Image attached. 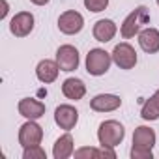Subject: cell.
I'll return each instance as SVG.
<instances>
[{
  "instance_id": "cell-15",
  "label": "cell",
  "mask_w": 159,
  "mask_h": 159,
  "mask_svg": "<svg viewBox=\"0 0 159 159\" xmlns=\"http://www.w3.org/2000/svg\"><path fill=\"white\" fill-rule=\"evenodd\" d=\"M116 32H118V26H116V23L111 21V19H99V21L94 25V30H92L94 38H96L98 41H101V43L111 41V39L116 36Z\"/></svg>"
},
{
  "instance_id": "cell-19",
  "label": "cell",
  "mask_w": 159,
  "mask_h": 159,
  "mask_svg": "<svg viewBox=\"0 0 159 159\" xmlns=\"http://www.w3.org/2000/svg\"><path fill=\"white\" fill-rule=\"evenodd\" d=\"M23 159H47V153H45V150L41 148V144H38V146H28V148H25V152H23Z\"/></svg>"
},
{
  "instance_id": "cell-13",
  "label": "cell",
  "mask_w": 159,
  "mask_h": 159,
  "mask_svg": "<svg viewBox=\"0 0 159 159\" xmlns=\"http://www.w3.org/2000/svg\"><path fill=\"white\" fill-rule=\"evenodd\" d=\"M139 45L144 52L148 54H155L159 51V30L157 28H144L139 32Z\"/></svg>"
},
{
  "instance_id": "cell-4",
  "label": "cell",
  "mask_w": 159,
  "mask_h": 159,
  "mask_svg": "<svg viewBox=\"0 0 159 159\" xmlns=\"http://www.w3.org/2000/svg\"><path fill=\"white\" fill-rule=\"evenodd\" d=\"M41 139H43V127L36 124V120H26L19 127V144L23 148L41 144Z\"/></svg>"
},
{
  "instance_id": "cell-6",
  "label": "cell",
  "mask_w": 159,
  "mask_h": 159,
  "mask_svg": "<svg viewBox=\"0 0 159 159\" xmlns=\"http://www.w3.org/2000/svg\"><path fill=\"white\" fill-rule=\"evenodd\" d=\"M112 62L120 67V69H133L137 66V51L129 45V43H118L112 49Z\"/></svg>"
},
{
  "instance_id": "cell-21",
  "label": "cell",
  "mask_w": 159,
  "mask_h": 159,
  "mask_svg": "<svg viewBox=\"0 0 159 159\" xmlns=\"http://www.w3.org/2000/svg\"><path fill=\"white\" fill-rule=\"evenodd\" d=\"M152 157H153V152L148 148H137V146L131 148V159H152Z\"/></svg>"
},
{
  "instance_id": "cell-24",
  "label": "cell",
  "mask_w": 159,
  "mask_h": 159,
  "mask_svg": "<svg viewBox=\"0 0 159 159\" xmlns=\"http://www.w3.org/2000/svg\"><path fill=\"white\" fill-rule=\"evenodd\" d=\"M32 4H36V6H45V4H49L51 0H30Z\"/></svg>"
},
{
  "instance_id": "cell-18",
  "label": "cell",
  "mask_w": 159,
  "mask_h": 159,
  "mask_svg": "<svg viewBox=\"0 0 159 159\" xmlns=\"http://www.w3.org/2000/svg\"><path fill=\"white\" fill-rule=\"evenodd\" d=\"M140 116H142L144 120H148V122L159 120V107H157V103H155L152 98L144 101V105H142V109H140Z\"/></svg>"
},
{
  "instance_id": "cell-7",
  "label": "cell",
  "mask_w": 159,
  "mask_h": 159,
  "mask_svg": "<svg viewBox=\"0 0 159 159\" xmlns=\"http://www.w3.org/2000/svg\"><path fill=\"white\" fill-rule=\"evenodd\" d=\"M56 62L60 66L62 71H75L79 67V62H81V56H79V51L73 45H60L56 51Z\"/></svg>"
},
{
  "instance_id": "cell-10",
  "label": "cell",
  "mask_w": 159,
  "mask_h": 159,
  "mask_svg": "<svg viewBox=\"0 0 159 159\" xmlns=\"http://www.w3.org/2000/svg\"><path fill=\"white\" fill-rule=\"evenodd\" d=\"M90 107L96 112H112L122 107V99L116 94H98L90 101Z\"/></svg>"
},
{
  "instance_id": "cell-2",
  "label": "cell",
  "mask_w": 159,
  "mask_h": 159,
  "mask_svg": "<svg viewBox=\"0 0 159 159\" xmlns=\"http://www.w3.org/2000/svg\"><path fill=\"white\" fill-rule=\"evenodd\" d=\"M125 137V129L120 122L116 120H105L99 124V129H98V140L101 146H109V148H114L118 146Z\"/></svg>"
},
{
  "instance_id": "cell-9",
  "label": "cell",
  "mask_w": 159,
  "mask_h": 159,
  "mask_svg": "<svg viewBox=\"0 0 159 159\" xmlns=\"http://www.w3.org/2000/svg\"><path fill=\"white\" fill-rule=\"evenodd\" d=\"M54 122L60 129L71 131L79 122V111L73 105H58L54 111Z\"/></svg>"
},
{
  "instance_id": "cell-5",
  "label": "cell",
  "mask_w": 159,
  "mask_h": 159,
  "mask_svg": "<svg viewBox=\"0 0 159 159\" xmlns=\"http://www.w3.org/2000/svg\"><path fill=\"white\" fill-rule=\"evenodd\" d=\"M84 26V17L75 11V10H67L58 17V30L66 36H75L83 30Z\"/></svg>"
},
{
  "instance_id": "cell-14",
  "label": "cell",
  "mask_w": 159,
  "mask_h": 159,
  "mask_svg": "<svg viewBox=\"0 0 159 159\" xmlns=\"http://www.w3.org/2000/svg\"><path fill=\"white\" fill-rule=\"evenodd\" d=\"M62 94L67 98V99H73V101H79L83 99L84 94H86V84L77 77H69L62 83Z\"/></svg>"
},
{
  "instance_id": "cell-17",
  "label": "cell",
  "mask_w": 159,
  "mask_h": 159,
  "mask_svg": "<svg viewBox=\"0 0 159 159\" xmlns=\"http://www.w3.org/2000/svg\"><path fill=\"white\" fill-rule=\"evenodd\" d=\"M75 153V144H73V137L69 133L62 135L56 139L54 146H52V157L54 159H67Z\"/></svg>"
},
{
  "instance_id": "cell-1",
  "label": "cell",
  "mask_w": 159,
  "mask_h": 159,
  "mask_svg": "<svg viewBox=\"0 0 159 159\" xmlns=\"http://www.w3.org/2000/svg\"><path fill=\"white\" fill-rule=\"evenodd\" d=\"M150 21V13H148V8L146 6H139L137 10H133L122 23L120 26V34L124 39H131L135 36H139L142 25H146Z\"/></svg>"
},
{
  "instance_id": "cell-22",
  "label": "cell",
  "mask_w": 159,
  "mask_h": 159,
  "mask_svg": "<svg viewBox=\"0 0 159 159\" xmlns=\"http://www.w3.org/2000/svg\"><path fill=\"white\" fill-rule=\"evenodd\" d=\"M75 157L83 159V157H101V150L96 148H79L75 150Z\"/></svg>"
},
{
  "instance_id": "cell-8",
  "label": "cell",
  "mask_w": 159,
  "mask_h": 159,
  "mask_svg": "<svg viewBox=\"0 0 159 159\" xmlns=\"http://www.w3.org/2000/svg\"><path fill=\"white\" fill-rule=\"evenodd\" d=\"M34 30V15L30 11H19L10 21V32L17 38H26Z\"/></svg>"
},
{
  "instance_id": "cell-12",
  "label": "cell",
  "mask_w": 159,
  "mask_h": 159,
  "mask_svg": "<svg viewBox=\"0 0 159 159\" xmlns=\"http://www.w3.org/2000/svg\"><path fill=\"white\" fill-rule=\"evenodd\" d=\"M60 66L56 60H41L38 66H36V77L39 79V83L43 84H51L54 83L56 79H58V73H60Z\"/></svg>"
},
{
  "instance_id": "cell-20",
  "label": "cell",
  "mask_w": 159,
  "mask_h": 159,
  "mask_svg": "<svg viewBox=\"0 0 159 159\" xmlns=\"http://www.w3.org/2000/svg\"><path fill=\"white\" fill-rule=\"evenodd\" d=\"M109 0H84V8L92 13H99L103 10H107Z\"/></svg>"
},
{
  "instance_id": "cell-25",
  "label": "cell",
  "mask_w": 159,
  "mask_h": 159,
  "mask_svg": "<svg viewBox=\"0 0 159 159\" xmlns=\"http://www.w3.org/2000/svg\"><path fill=\"white\" fill-rule=\"evenodd\" d=\"M152 99H153V101H155V103H157V107H159V88H157V90H155V94H153V96H152Z\"/></svg>"
},
{
  "instance_id": "cell-23",
  "label": "cell",
  "mask_w": 159,
  "mask_h": 159,
  "mask_svg": "<svg viewBox=\"0 0 159 159\" xmlns=\"http://www.w3.org/2000/svg\"><path fill=\"white\" fill-rule=\"evenodd\" d=\"M6 15H8V2L2 0V13H0V19H4Z\"/></svg>"
},
{
  "instance_id": "cell-26",
  "label": "cell",
  "mask_w": 159,
  "mask_h": 159,
  "mask_svg": "<svg viewBox=\"0 0 159 159\" xmlns=\"http://www.w3.org/2000/svg\"><path fill=\"white\" fill-rule=\"evenodd\" d=\"M155 2H157V6H159V0H155Z\"/></svg>"
},
{
  "instance_id": "cell-11",
  "label": "cell",
  "mask_w": 159,
  "mask_h": 159,
  "mask_svg": "<svg viewBox=\"0 0 159 159\" xmlns=\"http://www.w3.org/2000/svg\"><path fill=\"white\" fill-rule=\"evenodd\" d=\"M17 111L26 120H38V118H41L45 114V103H41V101H38L34 98H25V99L19 101Z\"/></svg>"
},
{
  "instance_id": "cell-3",
  "label": "cell",
  "mask_w": 159,
  "mask_h": 159,
  "mask_svg": "<svg viewBox=\"0 0 159 159\" xmlns=\"http://www.w3.org/2000/svg\"><path fill=\"white\" fill-rule=\"evenodd\" d=\"M112 64V54L105 49H90L86 54V71L94 77H101L109 71Z\"/></svg>"
},
{
  "instance_id": "cell-16",
  "label": "cell",
  "mask_w": 159,
  "mask_h": 159,
  "mask_svg": "<svg viewBox=\"0 0 159 159\" xmlns=\"http://www.w3.org/2000/svg\"><path fill=\"white\" fill-rule=\"evenodd\" d=\"M155 131L148 125H139L133 133V146L137 148H148V150H153L155 146Z\"/></svg>"
}]
</instances>
